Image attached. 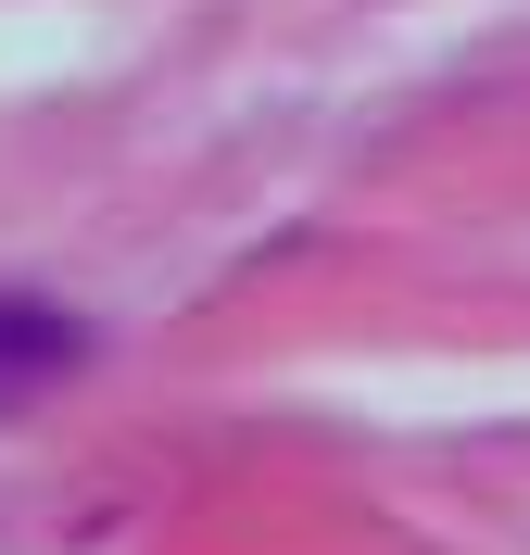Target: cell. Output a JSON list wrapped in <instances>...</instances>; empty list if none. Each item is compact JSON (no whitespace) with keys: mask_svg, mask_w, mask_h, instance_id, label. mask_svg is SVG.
<instances>
[{"mask_svg":"<svg viewBox=\"0 0 530 555\" xmlns=\"http://www.w3.org/2000/svg\"><path fill=\"white\" fill-rule=\"evenodd\" d=\"M89 353V328H76L64 304H26V291H0V404L13 391H38L51 366H76Z\"/></svg>","mask_w":530,"mask_h":555,"instance_id":"6da1fadb","label":"cell"}]
</instances>
